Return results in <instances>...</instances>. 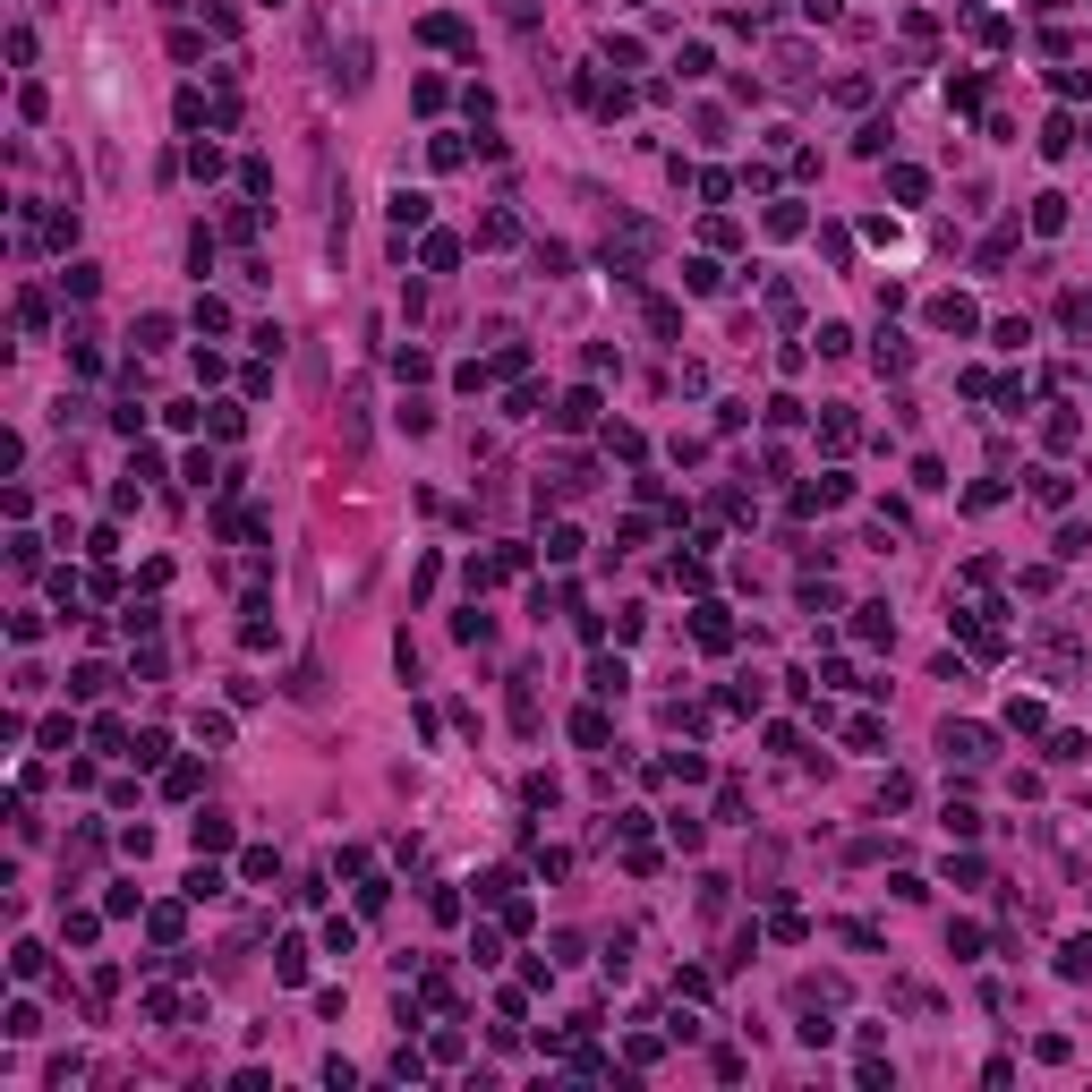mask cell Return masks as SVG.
I'll use <instances>...</instances> for the list:
<instances>
[{
  "label": "cell",
  "mask_w": 1092,
  "mask_h": 1092,
  "mask_svg": "<svg viewBox=\"0 0 1092 1092\" xmlns=\"http://www.w3.org/2000/svg\"><path fill=\"white\" fill-rule=\"evenodd\" d=\"M223 845H231V819L205 811V819H197V854H223Z\"/></svg>",
  "instance_id": "obj_4"
},
{
  "label": "cell",
  "mask_w": 1092,
  "mask_h": 1092,
  "mask_svg": "<svg viewBox=\"0 0 1092 1092\" xmlns=\"http://www.w3.org/2000/svg\"><path fill=\"white\" fill-rule=\"evenodd\" d=\"M931 325H939V333H974V307L948 290V299H931Z\"/></svg>",
  "instance_id": "obj_1"
},
{
  "label": "cell",
  "mask_w": 1092,
  "mask_h": 1092,
  "mask_svg": "<svg viewBox=\"0 0 1092 1092\" xmlns=\"http://www.w3.org/2000/svg\"><path fill=\"white\" fill-rule=\"evenodd\" d=\"M495 9L513 17V27H529V17H538V9H529V0H495Z\"/></svg>",
  "instance_id": "obj_9"
},
{
  "label": "cell",
  "mask_w": 1092,
  "mask_h": 1092,
  "mask_svg": "<svg viewBox=\"0 0 1092 1092\" xmlns=\"http://www.w3.org/2000/svg\"><path fill=\"white\" fill-rule=\"evenodd\" d=\"M1058 974H1076V982L1092 974V939H1066V948H1058Z\"/></svg>",
  "instance_id": "obj_5"
},
{
  "label": "cell",
  "mask_w": 1092,
  "mask_h": 1092,
  "mask_svg": "<svg viewBox=\"0 0 1092 1092\" xmlns=\"http://www.w3.org/2000/svg\"><path fill=\"white\" fill-rule=\"evenodd\" d=\"M555 419H564V427H589V419H598V393H572L564 410H555Z\"/></svg>",
  "instance_id": "obj_7"
},
{
  "label": "cell",
  "mask_w": 1092,
  "mask_h": 1092,
  "mask_svg": "<svg viewBox=\"0 0 1092 1092\" xmlns=\"http://www.w3.org/2000/svg\"><path fill=\"white\" fill-rule=\"evenodd\" d=\"M393 223H401V231L427 223V197H419V188H401V197H393Z\"/></svg>",
  "instance_id": "obj_3"
},
{
  "label": "cell",
  "mask_w": 1092,
  "mask_h": 1092,
  "mask_svg": "<svg viewBox=\"0 0 1092 1092\" xmlns=\"http://www.w3.org/2000/svg\"><path fill=\"white\" fill-rule=\"evenodd\" d=\"M948 760H990V734L982 725H948Z\"/></svg>",
  "instance_id": "obj_2"
},
{
  "label": "cell",
  "mask_w": 1092,
  "mask_h": 1092,
  "mask_svg": "<svg viewBox=\"0 0 1092 1092\" xmlns=\"http://www.w3.org/2000/svg\"><path fill=\"white\" fill-rule=\"evenodd\" d=\"M854 632H862V640H888V632H896V623H888V606H862V615H854Z\"/></svg>",
  "instance_id": "obj_6"
},
{
  "label": "cell",
  "mask_w": 1092,
  "mask_h": 1092,
  "mask_svg": "<svg viewBox=\"0 0 1092 1092\" xmlns=\"http://www.w3.org/2000/svg\"><path fill=\"white\" fill-rule=\"evenodd\" d=\"M1066 223V197H1033V231H1058Z\"/></svg>",
  "instance_id": "obj_8"
}]
</instances>
